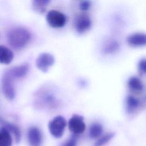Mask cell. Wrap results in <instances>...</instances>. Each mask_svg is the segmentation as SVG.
I'll use <instances>...</instances> for the list:
<instances>
[{
  "instance_id": "10",
  "label": "cell",
  "mask_w": 146,
  "mask_h": 146,
  "mask_svg": "<svg viewBox=\"0 0 146 146\" xmlns=\"http://www.w3.org/2000/svg\"><path fill=\"white\" fill-rule=\"evenodd\" d=\"M27 139L30 146H40L42 135L39 129L36 127H30L27 132Z\"/></svg>"
},
{
  "instance_id": "19",
  "label": "cell",
  "mask_w": 146,
  "mask_h": 146,
  "mask_svg": "<svg viewBox=\"0 0 146 146\" xmlns=\"http://www.w3.org/2000/svg\"><path fill=\"white\" fill-rule=\"evenodd\" d=\"M114 133L108 132L100 136L94 144V146H104L107 144L113 138Z\"/></svg>"
},
{
  "instance_id": "14",
  "label": "cell",
  "mask_w": 146,
  "mask_h": 146,
  "mask_svg": "<svg viewBox=\"0 0 146 146\" xmlns=\"http://www.w3.org/2000/svg\"><path fill=\"white\" fill-rule=\"evenodd\" d=\"M14 54L8 47L0 45V63L9 64L13 59Z\"/></svg>"
},
{
  "instance_id": "11",
  "label": "cell",
  "mask_w": 146,
  "mask_h": 146,
  "mask_svg": "<svg viewBox=\"0 0 146 146\" xmlns=\"http://www.w3.org/2000/svg\"><path fill=\"white\" fill-rule=\"evenodd\" d=\"M29 71V66L27 64H22L13 67L6 72L9 73L15 79L25 76Z\"/></svg>"
},
{
  "instance_id": "1",
  "label": "cell",
  "mask_w": 146,
  "mask_h": 146,
  "mask_svg": "<svg viewBox=\"0 0 146 146\" xmlns=\"http://www.w3.org/2000/svg\"><path fill=\"white\" fill-rule=\"evenodd\" d=\"M31 34L29 30L23 27L12 29L8 34L10 44L16 49H20L26 46L30 42Z\"/></svg>"
},
{
  "instance_id": "17",
  "label": "cell",
  "mask_w": 146,
  "mask_h": 146,
  "mask_svg": "<svg viewBox=\"0 0 146 146\" xmlns=\"http://www.w3.org/2000/svg\"><path fill=\"white\" fill-rule=\"evenodd\" d=\"M103 127L99 123H92L89 128V136L91 139H97L102 135Z\"/></svg>"
},
{
  "instance_id": "16",
  "label": "cell",
  "mask_w": 146,
  "mask_h": 146,
  "mask_svg": "<svg viewBox=\"0 0 146 146\" xmlns=\"http://www.w3.org/2000/svg\"><path fill=\"white\" fill-rule=\"evenodd\" d=\"M12 137L10 133L5 128L0 129V146H11Z\"/></svg>"
},
{
  "instance_id": "7",
  "label": "cell",
  "mask_w": 146,
  "mask_h": 146,
  "mask_svg": "<svg viewBox=\"0 0 146 146\" xmlns=\"http://www.w3.org/2000/svg\"><path fill=\"white\" fill-rule=\"evenodd\" d=\"M92 22L90 17L86 14L82 13L78 15L75 19L74 26L80 34L87 31L91 26Z\"/></svg>"
},
{
  "instance_id": "22",
  "label": "cell",
  "mask_w": 146,
  "mask_h": 146,
  "mask_svg": "<svg viewBox=\"0 0 146 146\" xmlns=\"http://www.w3.org/2000/svg\"><path fill=\"white\" fill-rule=\"evenodd\" d=\"M77 139L75 137H72L64 143L62 146H76Z\"/></svg>"
},
{
  "instance_id": "2",
  "label": "cell",
  "mask_w": 146,
  "mask_h": 146,
  "mask_svg": "<svg viewBox=\"0 0 146 146\" xmlns=\"http://www.w3.org/2000/svg\"><path fill=\"white\" fill-rule=\"evenodd\" d=\"M66 121L62 116H56L51 120L48 127L51 135L55 138L62 136L66 126Z\"/></svg>"
},
{
  "instance_id": "12",
  "label": "cell",
  "mask_w": 146,
  "mask_h": 146,
  "mask_svg": "<svg viewBox=\"0 0 146 146\" xmlns=\"http://www.w3.org/2000/svg\"><path fill=\"white\" fill-rule=\"evenodd\" d=\"M128 88L132 91L139 92L143 91L144 85L141 80L136 76H131L127 81Z\"/></svg>"
},
{
  "instance_id": "18",
  "label": "cell",
  "mask_w": 146,
  "mask_h": 146,
  "mask_svg": "<svg viewBox=\"0 0 146 146\" xmlns=\"http://www.w3.org/2000/svg\"><path fill=\"white\" fill-rule=\"evenodd\" d=\"M50 3L47 0H36L33 2V7L34 10L39 13H44L46 10V6Z\"/></svg>"
},
{
  "instance_id": "8",
  "label": "cell",
  "mask_w": 146,
  "mask_h": 146,
  "mask_svg": "<svg viewBox=\"0 0 146 146\" xmlns=\"http://www.w3.org/2000/svg\"><path fill=\"white\" fill-rule=\"evenodd\" d=\"M127 42L133 47L146 46V33L144 32H135L127 36Z\"/></svg>"
},
{
  "instance_id": "13",
  "label": "cell",
  "mask_w": 146,
  "mask_h": 146,
  "mask_svg": "<svg viewBox=\"0 0 146 146\" xmlns=\"http://www.w3.org/2000/svg\"><path fill=\"white\" fill-rule=\"evenodd\" d=\"M140 105V100L133 95H128L125 99L126 110L128 113H131L136 111Z\"/></svg>"
},
{
  "instance_id": "20",
  "label": "cell",
  "mask_w": 146,
  "mask_h": 146,
  "mask_svg": "<svg viewBox=\"0 0 146 146\" xmlns=\"http://www.w3.org/2000/svg\"><path fill=\"white\" fill-rule=\"evenodd\" d=\"M137 67L142 73L146 74V58H143L139 60Z\"/></svg>"
},
{
  "instance_id": "5",
  "label": "cell",
  "mask_w": 146,
  "mask_h": 146,
  "mask_svg": "<svg viewBox=\"0 0 146 146\" xmlns=\"http://www.w3.org/2000/svg\"><path fill=\"white\" fill-rule=\"evenodd\" d=\"M55 62V58L52 55L47 52H43L37 57L35 64L36 67L42 72H47Z\"/></svg>"
},
{
  "instance_id": "21",
  "label": "cell",
  "mask_w": 146,
  "mask_h": 146,
  "mask_svg": "<svg viewBox=\"0 0 146 146\" xmlns=\"http://www.w3.org/2000/svg\"><path fill=\"white\" fill-rule=\"evenodd\" d=\"M91 6V3L90 1H82L79 5L80 9L83 11H87L90 9Z\"/></svg>"
},
{
  "instance_id": "4",
  "label": "cell",
  "mask_w": 146,
  "mask_h": 146,
  "mask_svg": "<svg viewBox=\"0 0 146 146\" xmlns=\"http://www.w3.org/2000/svg\"><path fill=\"white\" fill-rule=\"evenodd\" d=\"M13 78L10 74L6 72L2 79V89L3 93L5 97L9 99L12 100L15 97V90L14 87Z\"/></svg>"
},
{
  "instance_id": "6",
  "label": "cell",
  "mask_w": 146,
  "mask_h": 146,
  "mask_svg": "<svg viewBox=\"0 0 146 146\" xmlns=\"http://www.w3.org/2000/svg\"><path fill=\"white\" fill-rule=\"evenodd\" d=\"M68 128L75 135L83 133L86 129V124L83 117L78 115H73L68 121Z\"/></svg>"
},
{
  "instance_id": "3",
  "label": "cell",
  "mask_w": 146,
  "mask_h": 146,
  "mask_svg": "<svg viewBox=\"0 0 146 146\" xmlns=\"http://www.w3.org/2000/svg\"><path fill=\"white\" fill-rule=\"evenodd\" d=\"M46 21L51 27L60 28L64 26L66 17L62 13L52 10L48 11L46 15Z\"/></svg>"
},
{
  "instance_id": "9",
  "label": "cell",
  "mask_w": 146,
  "mask_h": 146,
  "mask_svg": "<svg viewBox=\"0 0 146 146\" xmlns=\"http://www.w3.org/2000/svg\"><path fill=\"white\" fill-rule=\"evenodd\" d=\"M119 42L112 38H107L103 43L102 50L106 55H112L116 53L120 49Z\"/></svg>"
},
{
  "instance_id": "15",
  "label": "cell",
  "mask_w": 146,
  "mask_h": 146,
  "mask_svg": "<svg viewBox=\"0 0 146 146\" xmlns=\"http://www.w3.org/2000/svg\"><path fill=\"white\" fill-rule=\"evenodd\" d=\"M0 122L3 124V128H6L10 133L11 132L15 139V140L17 141V143H18L21 139V131L19 128L15 125L9 123V122H6L5 121H3L2 120H0Z\"/></svg>"
}]
</instances>
